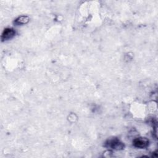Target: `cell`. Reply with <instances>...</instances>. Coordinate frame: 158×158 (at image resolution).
I'll use <instances>...</instances> for the list:
<instances>
[{
  "instance_id": "cell-2",
  "label": "cell",
  "mask_w": 158,
  "mask_h": 158,
  "mask_svg": "<svg viewBox=\"0 0 158 158\" xmlns=\"http://www.w3.org/2000/svg\"><path fill=\"white\" fill-rule=\"evenodd\" d=\"M15 34V31L13 28H5L2 33L1 39L2 41H6L11 39Z\"/></svg>"
},
{
  "instance_id": "cell-1",
  "label": "cell",
  "mask_w": 158,
  "mask_h": 158,
  "mask_svg": "<svg viewBox=\"0 0 158 158\" xmlns=\"http://www.w3.org/2000/svg\"><path fill=\"white\" fill-rule=\"evenodd\" d=\"M148 140L146 138H137L133 140V145L135 147L143 149L148 146Z\"/></svg>"
},
{
  "instance_id": "cell-4",
  "label": "cell",
  "mask_w": 158,
  "mask_h": 158,
  "mask_svg": "<svg viewBox=\"0 0 158 158\" xmlns=\"http://www.w3.org/2000/svg\"><path fill=\"white\" fill-rule=\"evenodd\" d=\"M30 19L28 16H20L18 17L15 20V23L17 25H21V24H25L28 22Z\"/></svg>"
},
{
  "instance_id": "cell-3",
  "label": "cell",
  "mask_w": 158,
  "mask_h": 158,
  "mask_svg": "<svg viewBox=\"0 0 158 158\" xmlns=\"http://www.w3.org/2000/svg\"><path fill=\"white\" fill-rule=\"evenodd\" d=\"M107 144L108 146L110 147L112 149H117V150L122 149L124 147V145L122 144V143L120 142V141L117 139L109 140L108 141V143H107Z\"/></svg>"
}]
</instances>
